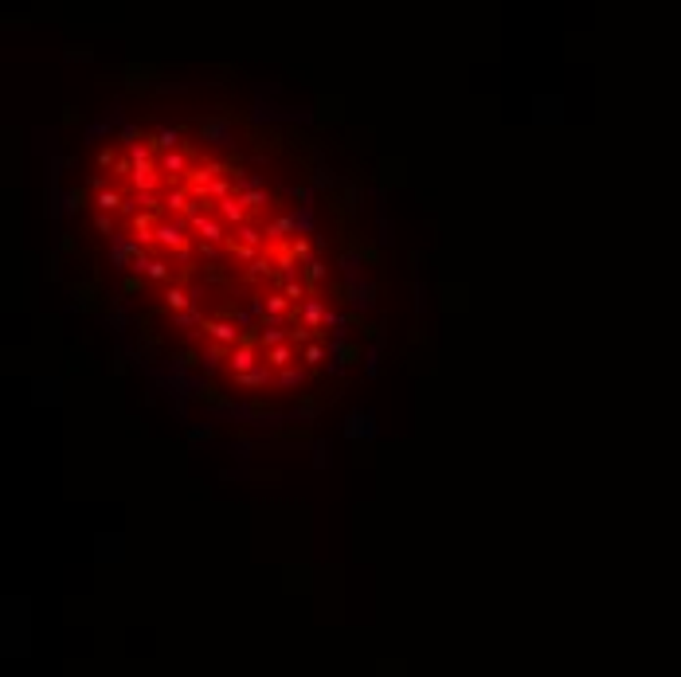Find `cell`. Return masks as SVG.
<instances>
[{"mask_svg":"<svg viewBox=\"0 0 681 677\" xmlns=\"http://www.w3.org/2000/svg\"><path fill=\"white\" fill-rule=\"evenodd\" d=\"M274 376H270V364H258L255 372H247V376H235V384L239 387H267Z\"/></svg>","mask_w":681,"mask_h":677,"instance_id":"277c9868","label":"cell"},{"mask_svg":"<svg viewBox=\"0 0 681 677\" xmlns=\"http://www.w3.org/2000/svg\"><path fill=\"white\" fill-rule=\"evenodd\" d=\"M200 329H204V337H212L216 345H232V349H239V345H243V333H239V329H235L232 321H219V317H207V321H204Z\"/></svg>","mask_w":681,"mask_h":677,"instance_id":"6da1fadb","label":"cell"},{"mask_svg":"<svg viewBox=\"0 0 681 677\" xmlns=\"http://www.w3.org/2000/svg\"><path fill=\"white\" fill-rule=\"evenodd\" d=\"M145 274H149L153 282H165V279H169V266H165V263H157V259H149Z\"/></svg>","mask_w":681,"mask_h":677,"instance_id":"8fae6325","label":"cell"},{"mask_svg":"<svg viewBox=\"0 0 681 677\" xmlns=\"http://www.w3.org/2000/svg\"><path fill=\"white\" fill-rule=\"evenodd\" d=\"M165 305H169L172 314H184V310H192V294L184 290V286H169L165 290Z\"/></svg>","mask_w":681,"mask_h":677,"instance_id":"3957f363","label":"cell"},{"mask_svg":"<svg viewBox=\"0 0 681 677\" xmlns=\"http://www.w3.org/2000/svg\"><path fill=\"white\" fill-rule=\"evenodd\" d=\"M184 165H188V153H165L161 157V172H169V176H181Z\"/></svg>","mask_w":681,"mask_h":677,"instance_id":"5b68a950","label":"cell"},{"mask_svg":"<svg viewBox=\"0 0 681 677\" xmlns=\"http://www.w3.org/2000/svg\"><path fill=\"white\" fill-rule=\"evenodd\" d=\"M153 239H157L161 247H172V251H188V235H184L181 223H157Z\"/></svg>","mask_w":681,"mask_h":677,"instance_id":"7a4b0ae2","label":"cell"},{"mask_svg":"<svg viewBox=\"0 0 681 677\" xmlns=\"http://www.w3.org/2000/svg\"><path fill=\"white\" fill-rule=\"evenodd\" d=\"M94 204L102 208V212H118V208H122V192H114V188H98Z\"/></svg>","mask_w":681,"mask_h":677,"instance_id":"8992f818","label":"cell"},{"mask_svg":"<svg viewBox=\"0 0 681 677\" xmlns=\"http://www.w3.org/2000/svg\"><path fill=\"white\" fill-rule=\"evenodd\" d=\"M325 345H321V341H309V345H305V349H302V361L305 364H309V368H317V364H321V361H325Z\"/></svg>","mask_w":681,"mask_h":677,"instance_id":"52a82bcc","label":"cell"},{"mask_svg":"<svg viewBox=\"0 0 681 677\" xmlns=\"http://www.w3.org/2000/svg\"><path fill=\"white\" fill-rule=\"evenodd\" d=\"M274 380H278L282 387H298V384L305 380V372H302V368H286V372H278Z\"/></svg>","mask_w":681,"mask_h":677,"instance_id":"ba28073f","label":"cell"},{"mask_svg":"<svg viewBox=\"0 0 681 677\" xmlns=\"http://www.w3.org/2000/svg\"><path fill=\"white\" fill-rule=\"evenodd\" d=\"M176 141H181V133L176 130H161L157 137H153V149H172Z\"/></svg>","mask_w":681,"mask_h":677,"instance_id":"9c48e42d","label":"cell"},{"mask_svg":"<svg viewBox=\"0 0 681 677\" xmlns=\"http://www.w3.org/2000/svg\"><path fill=\"white\" fill-rule=\"evenodd\" d=\"M305 279H309V286H314V282H321V279H325V263L309 259V263H305Z\"/></svg>","mask_w":681,"mask_h":677,"instance_id":"30bf717a","label":"cell"}]
</instances>
